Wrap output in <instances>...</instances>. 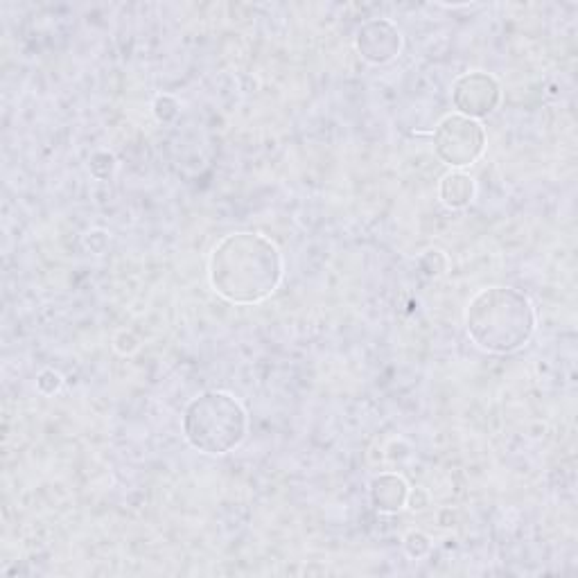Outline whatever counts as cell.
<instances>
[{
  "instance_id": "obj_1",
  "label": "cell",
  "mask_w": 578,
  "mask_h": 578,
  "mask_svg": "<svg viewBox=\"0 0 578 578\" xmlns=\"http://www.w3.org/2000/svg\"><path fill=\"white\" fill-rule=\"evenodd\" d=\"M208 280L215 294L233 305L262 303L283 280V253L262 233L224 235L210 251Z\"/></svg>"
},
{
  "instance_id": "obj_2",
  "label": "cell",
  "mask_w": 578,
  "mask_h": 578,
  "mask_svg": "<svg viewBox=\"0 0 578 578\" xmlns=\"http://www.w3.org/2000/svg\"><path fill=\"white\" fill-rule=\"evenodd\" d=\"M466 330L484 353L511 355L531 341L536 310L520 289L484 287L468 301Z\"/></svg>"
},
{
  "instance_id": "obj_3",
  "label": "cell",
  "mask_w": 578,
  "mask_h": 578,
  "mask_svg": "<svg viewBox=\"0 0 578 578\" xmlns=\"http://www.w3.org/2000/svg\"><path fill=\"white\" fill-rule=\"evenodd\" d=\"M181 429L190 448L220 457L240 448L247 439L249 416L242 402L231 393L206 391L188 402Z\"/></svg>"
},
{
  "instance_id": "obj_4",
  "label": "cell",
  "mask_w": 578,
  "mask_h": 578,
  "mask_svg": "<svg viewBox=\"0 0 578 578\" xmlns=\"http://www.w3.org/2000/svg\"><path fill=\"white\" fill-rule=\"evenodd\" d=\"M486 140L484 125L459 113L445 116L432 134L436 156L452 170H463L477 163L486 152Z\"/></svg>"
},
{
  "instance_id": "obj_5",
  "label": "cell",
  "mask_w": 578,
  "mask_h": 578,
  "mask_svg": "<svg viewBox=\"0 0 578 578\" xmlns=\"http://www.w3.org/2000/svg\"><path fill=\"white\" fill-rule=\"evenodd\" d=\"M502 102V84L484 70H470L452 84V104L459 116L472 120L486 118Z\"/></svg>"
},
{
  "instance_id": "obj_6",
  "label": "cell",
  "mask_w": 578,
  "mask_h": 578,
  "mask_svg": "<svg viewBox=\"0 0 578 578\" xmlns=\"http://www.w3.org/2000/svg\"><path fill=\"white\" fill-rule=\"evenodd\" d=\"M355 48L366 64L384 66L400 55L402 32L389 19H371L357 30Z\"/></svg>"
},
{
  "instance_id": "obj_7",
  "label": "cell",
  "mask_w": 578,
  "mask_h": 578,
  "mask_svg": "<svg viewBox=\"0 0 578 578\" xmlns=\"http://www.w3.org/2000/svg\"><path fill=\"white\" fill-rule=\"evenodd\" d=\"M409 490L411 488L405 481V477L393 475V472H384V475L375 477L371 481L369 497H371L373 509L380 513H387V515L402 511L407 506Z\"/></svg>"
},
{
  "instance_id": "obj_8",
  "label": "cell",
  "mask_w": 578,
  "mask_h": 578,
  "mask_svg": "<svg viewBox=\"0 0 578 578\" xmlns=\"http://www.w3.org/2000/svg\"><path fill=\"white\" fill-rule=\"evenodd\" d=\"M475 195H477L475 179L461 170L448 172L439 183V197L443 201V206H448L452 210L470 206V201L475 199Z\"/></svg>"
},
{
  "instance_id": "obj_9",
  "label": "cell",
  "mask_w": 578,
  "mask_h": 578,
  "mask_svg": "<svg viewBox=\"0 0 578 578\" xmlns=\"http://www.w3.org/2000/svg\"><path fill=\"white\" fill-rule=\"evenodd\" d=\"M418 265L425 271V276L439 278L445 274V271H448V256H445V253L439 249H429L423 253V256H420Z\"/></svg>"
},
{
  "instance_id": "obj_10",
  "label": "cell",
  "mask_w": 578,
  "mask_h": 578,
  "mask_svg": "<svg viewBox=\"0 0 578 578\" xmlns=\"http://www.w3.org/2000/svg\"><path fill=\"white\" fill-rule=\"evenodd\" d=\"M89 170L95 179H109L113 170H116V159H113V154H109V152L93 154L91 163H89Z\"/></svg>"
},
{
  "instance_id": "obj_11",
  "label": "cell",
  "mask_w": 578,
  "mask_h": 578,
  "mask_svg": "<svg viewBox=\"0 0 578 578\" xmlns=\"http://www.w3.org/2000/svg\"><path fill=\"white\" fill-rule=\"evenodd\" d=\"M432 549V540H429L423 531H411L405 538V551L411 558H423Z\"/></svg>"
},
{
  "instance_id": "obj_12",
  "label": "cell",
  "mask_w": 578,
  "mask_h": 578,
  "mask_svg": "<svg viewBox=\"0 0 578 578\" xmlns=\"http://www.w3.org/2000/svg\"><path fill=\"white\" fill-rule=\"evenodd\" d=\"M179 113V104L170 95H159L154 102V116L161 122H170L172 118H177Z\"/></svg>"
},
{
  "instance_id": "obj_13",
  "label": "cell",
  "mask_w": 578,
  "mask_h": 578,
  "mask_svg": "<svg viewBox=\"0 0 578 578\" xmlns=\"http://www.w3.org/2000/svg\"><path fill=\"white\" fill-rule=\"evenodd\" d=\"M61 384H64V380H61V375L55 373V371H43L37 378V387L43 393H48V396H52V393L59 391Z\"/></svg>"
},
{
  "instance_id": "obj_14",
  "label": "cell",
  "mask_w": 578,
  "mask_h": 578,
  "mask_svg": "<svg viewBox=\"0 0 578 578\" xmlns=\"http://www.w3.org/2000/svg\"><path fill=\"white\" fill-rule=\"evenodd\" d=\"M116 348L120 350V353H134V350L138 348V339L131 335V332H120Z\"/></svg>"
}]
</instances>
